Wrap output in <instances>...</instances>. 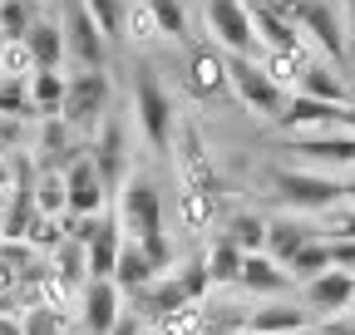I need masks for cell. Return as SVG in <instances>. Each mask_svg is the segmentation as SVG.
Wrapping results in <instances>:
<instances>
[{"mask_svg":"<svg viewBox=\"0 0 355 335\" xmlns=\"http://www.w3.org/2000/svg\"><path fill=\"white\" fill-rule=\"evenodd\" d=\"M119 316H123V291L114 286V281H84V291H79V330L84 335H109L114 325H119Z\"/></svg>","mask_w":355,"mask_h":335,"instance_id":"cell-15","label":"cell"},{"mask_svg":"<svg viewBox=\"0 0 355 335\" xmlns=\"http://www.w3.org/2000/svg\"><path fill=\"white\" fill-rule=\"evenodd\" d=\"M109 99H114V84L104 69H79L69 74V89H64V109L60 118L69 123V134L89 138V134H99V123L109 118Z\"/></svg>","mask_w":355,"mask_h":335,"instance_id":"cell-3","label":"cell"},{"mask_svg":"<svg viewBox=\"0 0 355 335\" xmlns=\"http://www.w3.org/2000/svg\"><path fill=\"white\" fill-rule=\"evenodd\" d=\"M183 89L198 104H217L222 94H232L227 55H222L217 45H188V55H183Z\"/></svg>","mask_w":355,"mask_h":335,"instance_id":"cell-7","label":"cell"},{"mask_svg":"<svg viewBox=\"0 0 355 335\" xmlns=\"http://www.w3.org/2000/svg\"><path fill=\"white\" fill-rule=\"evenodd\" d=\"M0 74L6 79H30L35 74V55L25 39H6V50H0Z\"/></svg>","mask_w":355,"mask_h":335,"instance_id":"cell-37","label":"cell"},{"mask_svg":"<svg viewBox=\"0 0 355 335\" xmlns=\"http://www.w3.org/2000/svg\"><path fill=\"white\" fill-rule=\"evenodd\" d=\"M173 276H178V286H183V296H188V301H207L212 276H207V262H202V257L178 262V266H173Z\"/></svg>","mask_w":355,"mask_h":335,"instance_id":"cell-33","label":"cell"},{"mask_svg":"<svg viewBox=\"0 0 355 335\" xmlns=\"http://www.w3.org/2000/svg\"><path fill=\"white\" fill-rule=\"evenodd\" d=\"M340 20H345V45H350V60H355V0H340Z\"/></svg>","mask_w":355,"mask_h":335,"instance_id":"cell-43","label":"cell"},{"mask_svg":"<svg viewBox=\"0 0 355 335\" xmlns=\"http://www.w3.org/2000/svg\"><path fill=\"white\" fill-rule=\"evenodd\" d=\"M321 237H355V202H336L331 212L316 217Z\"/></svg>","mask_w":355,"mask_h":335,"instance_id":"cell-39","label":"cell"},{"mask_svg":"<svg viewBox=\"0 0 355 335\" xmlns=\"http://www.w3.org/2000/svg\"><path fill=\"white\" fill-rule=\"evenodd\" d=\"M202 262H207L212 286H237V281H242V262H247V251L217 232V237L207 242V251H202Z\"/></svg>","mask_w":355,"mask_h":335,"instance_id":"cell-23","label":"cell"},{"mask_svg":"<svg viewBox=\"0 0 355 335\" xmlns=\"http://www.w3.org/2000/svg\"><path fill=\"white\" fill-rule=\"evenodd\" d=\"M207 325H212L207 301H188V306H178V311L158 316V320L148 325V335H207Z\"/></svg>","mask_w":355,"mask_h":335,"instance_id":"cell-26","label":"cell"},{"mask_svg":"<svg viewBox=\"0 0 355 335\" xmlns=\"http://www.w3.org/2000/svg\"><path fill=\"white\" fill-rule=\"evenodd\" d=\"M0 311H10V306H0Z\"/></svg>","mask_w":355,"mask_h":335,"instance_id":"cell-53","label":"cell"},{"mask_svg":"<svg viewBox=\"0 0 355 335\" xmlns=\"http://www.w3.org/2000/svg\"><path fill=\"white\" fill-rule=\"evenodd\" d=\"M35 212L40 217H64L69 212V192H64V168H40L35 173Z\"/></svg>","mask_w":355,"mask_h":335,"instance_id":"cell-27","label":"cell"},{"mask_svg":"<svg viewBox=\"0 0 355 335\" xmlns=\"http://www.w3.org/2000/svg\"><path fill=\"white\" fill-rule=\"evenodd\" d=\"M123 35L133 39V45H153V39H163L153 10L144 6V0H133V6H123Z\"/></svg>","mask_w":355,"mask_h":335,"instance_id":"cell-32","label":"cell"},{"mask_svg":"<svg viewBox=\"0 0 355 335\" xmlns=\"http://www.w3.org/2000/svg\"><path fill=\"white\" fill-rule=\"evenodd\" d=\"M25 45H30V55H35V69H60V64L69 60L60 20H35L30 35H25Z\"/></svg>","mask_w":355,"mask_h":335,"instance_id":"cell-24","label":"cell"},{"mask_svg":"<svg viewBox=\"0 0 355 335\" xmlns=\"http://www.w3.org/2000/svg\"><path fill=\"white\" fill-rule=\"evenodd\" d=\"M207 30H212L222 55H257L247 0H207Z\"/></svg>","mask_w":355,"mask_h":335,"instance_id":"cell-9","label":"cell"},{"mask_svg":"<svg viewBox=\"0 0 355 335\" xmlns=\"http://www.w3.org/2000/svg\"><path fill=\"white\" fill-rule=\"evenodd\" d=\"M311 237H321L316 217H301V212H282V217H266V257L272 262H291L296 251L311 242Z\"/></svg>","mask_w":355,"mask_h":335,"instance_id":"cell-18","label":"cell"},{"mask_svg":"<svg viewBox=\"0 0 355 335\" xmlns=\"http://www.w3.org/2000/svg\"><path fill=\"white\" fill-rule=\"evenodd\" d=\"M286 271H291V281H296V286L326 276V271H331V242H326V237H311V242L296 251V257L286 262Z\"/></svg>","mask_w":355,"mask_h":335,"instance_id":"cell-28","label":"cell"},{"mask_svg":"<svg viewBox=\"0 0 355 335\" xmlns=\"http://www.w3.org/2000/svg\"><path fill=\"white\" fill-rule=\"evenodd\" d=\"M20 330L25 335H69V320L55 316L50 306H30V311H20Z\"/></svg>","mask_w":355,"mask_h":335,"instance_id":"cell-36","label":"cell"},{"mask_svg":"<svg viewBox=\"0 0 355 335\" xmlns=\"http://www.w3.org/2000/svg\"><path fill=\"white\" fill-rule=\"evenodd\" d=\"M350 79H355V74H350Z\"/></svg>","mask_w":355,"mask_h":335,"instance_id":"cell-54","label":"cell"},{"mask_svg":"<svg viewBox=\"0 0 355 335\" xmlns=\"http://www.w3.org/2000/svg\"><path fill=\"white\" fill-rule=\"evenodd\" d=\"M114 217H119L128 242L163 237V192H158V183L148 173H128V183L119 188V202H114Z\"/></svg>","mask_w":355,"mask_h":335,"instance_id":"cell-2","label":"cell"},{"mask_svg":"<svg viewBox=\"0 0 355 335\" xmlns=\"http://www.w3.org/2000/svg\"><path fill=\"white\" fill-rule=\"evenodd\" d=\"M0 114L35 118V109H30V79H6V74H0Z\"/></svg>","mask_w":355,"mask_h":335,"instance_id":"cell-35","label":"cell"},{"mask_svg":"<svg viewBox=\"0 0 355 335\" xmlns=\"http://www.w3.org/2000/svg\"><path fill=\"white\" fill-rule=\"evenodd\" d=\"M340 109L345 104H321V99H306V94H291L282 118H277V129L286 138H311V134H331L340 129Z\"/></svg>","mask_w":355,"mask_h":335,"instance_id":"cell-14","label":"cell"},{"mask_svg":"<svg viewBox=\"0 0 355 335\" xmlns=\"http://www.w3.org/2000/svg\"><path fill=\"white\" fill-rule=\"evenodd\" d=\"M163 271L148 262V251L139 246V242H128L123 237V251H119V266H114V286L123 291V296H133V291H144L148 281H158Z\"/></svg>","mask_w":355,"mask_h":335,"instance_id":"cell-22","label":"cell"},{"mask_svg":"<svg viewBox=\"0 0 355 335\" xmlns=\"http://www.w3.org/2000/svg\"><path fill=\"white\" fill-rule=\"evenodd\" d=\"M84 10L94 15V25L104 30V39L123 35V0H84Z\"/></svg>","mask_w":355,"mask_h":335,"instance_id":"cell-38","label":"cell"},{"mask_svg":"<svg viewBox=\"0 0 355 335\" xmlns=\"http://www.w3.org/2000/svg\"><path fill=\"white\" fill-rule=\"evenodd\" d=\"M247 296H261V301H277V296H286V291L296 286L291 281V271L282 266V262H272L266 251H252V257L242 262V281H237Z\"/></svg>","mask_w":355,"mask_h":335,"instance_id":"cell-20","label":"cell"},{"mask_svg":"<svg viewBox=\"0 0 355 335\" xmlns=\"http://www.w3.org/2000/svg\"><path fill=\"white\" fill-rule=\"evenodd\" d=\"M178 222H183V232H193V237L217 232L222 197L217 192H202V188H178Z\"/></svg>","mask_w":355,"mask_h":335,"instance_id":"cell-21","label":"cell"},{"mask_svg":"<svg viewBox=\"0 0 355 335\" xmlns=\"http://www.w3.org/2000/svg\"><path fill=\"white\" fill-rule=\"evenodd\" d=\"M35 25V6L30 0H0V35L6 39H25Z\"/></svg>","mask_w":355,"mask_h":335,"instance_id":"cell-34","label":"cell"},{"mask_svg":"<svg viewBox=\"0 0 355 335\" xmlns=\"http://www.w3.org/2000/svg\"><path fill=\"white\" fill-rule=\"evenodd\" d=\"M109 335H144V320L133 316V311H123V316H119V325H114Z\"/></svg>","mask_w":355,"mask_h":335,"instance_id":"cell-44","label":"cell"},{"mask_svg":"<svg viewBox=\"0 0 355 335\" xmlns=\"http://www.w3.org/2000/svg\"><path fill=\"white\" fill-rule=\"evenodd\" d=\"M311 55H282V50H261L257 55V64L266 69V79L272 84H282L286 94H296V79H301V64H306Z\"/></svg>","mask_w":355,"mask_h":335,"instance_id":"cell-30","label":"cell"},{"mask_svg":"<svg viewBox=\"0 0 355 335\" xmlns=\"http://www.w3.org/2000/svg\"><path fill=\"white\" fill-rule=\"evenodd\" d=\"M178 158V178H183V188H202V192H217L222 197V183H217V168H212V153L202 143V134L193 129V123H178V134H173V148Z\"/></svg>","mask_w":355,"mask_h":335,"instance_id":"cell-10","label":"cell"},{"mask_svg":"<svg viewBox=\"0 0 355 335\" xmlns=\"http://www.w3.org/2000/svg\"><path fill=\"white\" fill-rule=\"evenodd\" d=\"M340 183H345V202H355V173H350V178H340Z\"/></svg>","mask_w":355,"mask_h":335,"instance_id":"cell-49","label":"cell"},{"mask_svg":"<svg viewBox=\"0 0 355 335\" xmlns=\"http://www.w3.org/2000/svg\"><path fill=\"white\" fill-rule=\"evenodd\" d=\"M64 192H69V217H99V212H109V188L99 178L94 158H89V148L64 168Z\"/></svg>","mask_w":355,"mask_h":335,"instance_id":"cell-11","label":"cell"},{"mask_svg":"<svg viewBox=\"0 0 355 335\" xmlns=\"http://www.w3.org/2000/svg\"><path fill=\"white\" fill-rule=\"evenodd\" d=\"M227 84H232V94L257 114V118H282V109H286V89L282 84H272L266 79V69L257 64V55H227Z\"/></svg>","mask_w":355,"mask_h":335,"instance_id":"cell-6","label":"cell"},{"mask_svg":"<svg viewBox=\"0 0 355 335\" xmlns=\"http://www.w3.org/2000/svg\"><path fill=\"white\" fill-rule=\"evenodd\" d=\"M0 50H6V35H0Z\"/></svg>","mask_w":355,"mask_h":335,"instance_id":"cell-51","label":"cell"},{"mask_svg":"<svg viewBox=\"0 0 355 335\" xmlns=\"http://www.w3.org/2000/svg\"><path fill=\"white\" fill-rule=\"evenodd\" d=\"M0 335H25V330H20V316H15V311H0Z\"/></svg>","mask_w":355,"mask_h":335,"instance_id":"cell-45","label":"cell"},{"mask_svg":"<svg viewBox=\"0 0 355 335\" xmlns=\"http://www.w3.org/2000/svg\"><path fill=\"white\" fill-rule=\"evenodd\" d=\"M60 30H64V50H69V60H74L79 69H104L109 39H104V30L94 25V15L84 10V0H64Z\"/></svg>","mask_w":355,"mask_h":335,"instance_id":"cell-8","label":"cell"},{"mask_svg":"<svg viewBox=\"0 0 355 335\" xmlns=\"http://www.w3.org/2000/svg\"><path fill=\"white\" fill-rule=\"evenodd\" d=\"M311 335H355V311H345V316H326V320H316V325H311Z\"/></svg>","mask_w":355,"mask_h":335,"instance_id":"cell-42","label":"cell"},{"mask_svg":"<svg viewBox=\"0 0 355 335\" xmlns=\"http://www.w3.org/2000/svg\"><path fill=\"white\" fill-rule=\"evenodd\" d=\"M89 158H94V168H99L109 197H119V188L128 183V138H123V123H119L114 114L99 123L94 143H89Z\"/></svg>","mask_w":355,"mask_h":335,"instance_id":"cell-12","label":"cell"},{"mask_svg":"<svg viewBox=\"0 0 355 335\" xmlns=\"http://www.w3.org/2000/svg\"><path fill=\"white\" fill-rule=\"evenodd\" d=\"M296 94H306V99H321V104H350V84H345V74H340L331 60L311 55V60L301 64Z\"/></svg>","mask_w":355,"mask_h":335,"instance_id":"cell-19","label":"cell"},{"mask_svg":"<svg viewBox=\"0 0 355 335\" xmlns=\"http://www.w3.org/2000/svg\"><path fill=\"white\" fill-rule=\"evenodd\" d=\"M257 6H272V10H282V15L291 20V6H296V0H257Z\"/></svg>","mask_w":355,"mask_h":335,"instance_id":"cell-48","label":"cell"},{"mask_svg":"<svg viewBox=\"0 0 355 335\" xmlns=\"http://www.w3.org/2000/svg\"><path fill=\"white\" fill-rule=\"evenodd\" d=\"M291 153L306 163V168H350L355 173V134L345 129H331V134H311V138H291Z\"/></svg>","mask_w":355,"mask_h":335,"instance_id":"cell-17","label":"cell"},{"mask_svg":"<svg viewBox=\"0 0 355 335\" xmlns=\"http://www.w3.org/2000/svg\"><path fill=\"white\" fill-rule=\"evenodd\" d=\"M331 242V266L355 276V237H326Z\"/></svg>","mask_w":355,"mask_h":335,"instance_id":"cell-41","label":"cell"},{"mask_svg":"<svg viewBox=\"0 0 355 335\" xmlns=\"http://www.w3.org/2000/svg\"><path fill=\"white\" fill-rule=\"evenodd\" d=\"M272 192L282 197L286 212H301V217H321V212H331L336 202H345V183L316 173V168H277V173H272Z\"/></svg>","mask_w":355,"mask_h":335,"instance_id":"cell-1","label":"cell"},{"mask_svg":"<svg viewBox=\"0 0 355 335\" xmlns=\"http://www.w3.org/2000/svg\"><path fill=\"white\" fill-rule=\"evenodd\" d=\"M207 335H222V330H207Z\"/></svg>","mask_w":355,"mask_h":335,"instance_id":"cell-52","label":"cell"},{"mask_svg":"<svg viewBox=\"0 0 355 335\" xmlns=\"http://www.w3.org/2000/svg\"><path fill=\"white\" fill-rule=\"evenodd\" d=\"M222 237L237 242L247 257H252V251H266V217H257V212H237V217L222 222Z\"/></svg>","mask_w":355,"mask_h":335,"instance_id":"cell-29","label":"cell"},{"mask_svg":"<svg viewBox=\"0 0 355 335\" xmlns=\"http://www.w3.org/2000/svg\"><path fill=\"white\" fill-rule=\"evenodd\" d=\"M69 335H84V330H79V325H69Z\"/></svg>","mask_w":355,"mask_h":335,"instance_id":"cell-50","label":"cell"},{"mask_svg":"<svg viewBox=\"0 0 355 335\" xmlns=\"http://www.w3.org/2000/svg\"><path fill=\"white\" fill-rule=\"evenodd\" d=\"M291 25L306 35V45L316 50L321 60H331L336 69L350 60V45H345V20L331 0H296L291 6Z\"/></svg>","mask_w":355,"mask_h":335,"instance_id":"cell-5","label":"cell"},{"mask_svg":"<svg viewBox=\"0 0 355 335\" xmlns=\"http://www.w3.org/2000/svg\"><path fill=\"white\" fill-rule=\"evenodd\" d=\"M10 178H15V168H10V158H0V192L10 188Z\"/></svg>","mask_w":355,"mask_h":335,"instance_id":"cell-47","label":"cell"},{"mask_svg":"<svg viewBox=\"0 0 355 335\" xmlns=\"http://www.w3.org/2000/svg\"><path fill=\"white\" fill-rule=\"evenodd\" d=\"M144 6L153 10L163 39H178V45H188V6H183V0H144Z\"/></svg>","mask_w":355,"mask_h":335,"instance_id":"cell-31","label":"cell"},{"mask_svg":"<svg viewBox=\"0 0 355 335\" xmlns=\"http://www.w3.org/2000/svg\"><path fill=\"white\" fill-rule=\"evenodd\" d=\"M311 325H316V316H311L301 301L277 296V301H261V306H252V311H247L242 335H306Z\"/></svg>","mask_w":355,"mask_h":335,"instance_id":"cell-13","label":"cell"},{"mask_svg":"<svg viewBox=\"0 0 355 335\" xmlns=\"http://www.w3.org/2000/svg\"><path fill=\"white\" fill-rule=\"evenodd\" d=\"M30 143V118H10L0 114V158H15Z\"/></svg>","mask_w":355,"mask_h":335,"instance_id":"cell-40","label":"cell"},{"mask_svg":"<svg viewBox=\"0 0 355 335\" xmlns=\"http://www.w3.org/2000/svg\"><path fill=\"white\" fill-rule=\"evenodd\" d=\"M64 89H69V74H60V69H35V74H30V109H35V118H60Z\"/></svg>","mask_w":355,"mask_h":335,"instance_id":"cell-25","label":"cell"},{"mask_svg":"<svg viewBox=\"0 0 355 335\" xmlns=\"http://www.w3.org/2000/svg\"><path fill=\"white\" fill-rule=\"evenodd\" d=\"M133 118H139V134L148 138V148L168 153L173 148V134H178V114H173V99L158 84V74L144 64L139 79H133Z\"/></svg>","mask_w":355,"mask_h":335,"instance_id":"cell-4","label":"cell"},{"mask_svg":"<svg viewBox=\"0 0 355 335\" xmlns=\"http://www.w3.org/2000/svg\"><path fill=\"white\" fill-rule=\"evenodd\" d=\"M301 306H306L311 316H316V320L355 311V276L331 266L326 276H316V281H306V286H301Z\"/></svg>","mask_w":355,"mask_h":335,"instance_id":"cell-16","label":"cell"},{"mask_svg":"<svg viewBox=\"0 0 355 335\" xmlns=\"http://www.w3.org/2000/svg\"><path fill=\"white\" fill-rule=\"evenodd\" d=\"M340 129H345V134H355V94H350V104L340 109Z\"/></svg>","mask_w":355,"mask_h":335,"instance_id":"cell-46","label":"cell"}]
</instances>
